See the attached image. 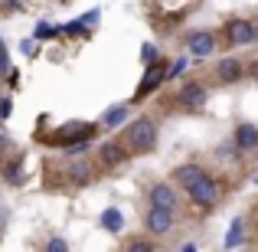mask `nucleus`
<instances>
[{
  "label": "nucleus",
  "mask_w": 258,
  "mask_h": 252,
  "mask_svg": "<svg viewBox=\"0 0 258 252\" xmlns=\"http://www.w3.org/2000/svg\"><path fill=\"white\" fill-rule=\"evenodd\" d=\"M118 141L127 147L131 158H141V154H151L160 141V128L154 115H141V118H131L124 128L118 131Z\"/></svg>",
  "instance_id": "f257e3e1"
},
{
  "label": "nucleus",
  "mask_w": 258,
  "mask_h": 252,
  "mask_svg": "<svg viewBox=\"0 0 258 252\" xmlns=\"http://www.w3.org/2000/svg\"><path fill=\"white\" fill-rule=\"evenodd\" d=\"M98 161L88 158L85 151H66V161H62V174L59 180H66L69 187H92L98 180Z\"/></svg>",
  "instance_id": "f03ea898"
},
{
  "label": "nucleus",
  "mask_w": 258,
  "mask_h": 252,
  "mask_svg": "<svg viewBox=\"0 0 258 252\" xmlns=\"http://www.w3.org/2000/svg\"><path fill=\"white\" fill-rule=\"evenodd\" d=\"M186 200L193 203V210L200 216L213 213V210L222 203V183H219V177H213V174L200 177L193 187H186Z\"/></svg>",
  "instance_id": "7ed1b4c3"
},
{
  "label": "nucleus",
  "mask_w": 258,
  "mask_h": 252,
  "mask_svg": "<svg viewBox=\"0 0 258 252\" xmlns=\"http://www.w3.org/2000/svg\"><path fill=\"white\" fill-rule=\"evenodd\" d=\"M222 43L229 46V49H242V46H252L258 43V23L255 20H245V17H235L229 20L226 26H222Z\"/></svg>",
  "instance_id": "20e7f679"
},
{
  "label": "nucleus",
  "mask_w": 258,
  "mask_h": 252,
  "mask_svg": "<svg viewBox=\"0 0 258 252\" xmlns=\"http://www.w3.org/2000/svg\"><path fill=\"white\" fill-rule=\"evenodd\" d=\"M141 223H144V233H151L154 239L160 242L176 229V210H164V207H151V203H147Z\"/></svg>",
  "instance_id": "39448f33"
},
{
  "label": "nucleus",
  "mask_w": 258,
  "mask_h": 252,
  "mask_svg": "<svg viewBox=\"0 0 258 252\" xmlns=\"http://www.w3.org/2000/svg\"><path fill=\"white\" fill-rule=\"evenodd\" d=\"M95 131H98V128L88 125V121H72V125H62L59 131H52L49 138H43V141H52V144L69 151V147H85V141H92Z\"/></svg>",
  "instance_id": "423d86ee"
},
{
  "label": "nucleus",
  "mask_w": 258,
  "mask_h": 252,
  "mask_svg": "<svg viewBox=\"0 0 258 252\" xmlns=\"http://www.w3.org/2000/svg\"><path fill=\"white\" fill-rule=\"evenodd\" d=\"M173 102L183 108V112H203V108H206V102H209V88L203 85L200 79H186V82L176 88Z\"/></svg>",
  "instance_id": "0eeeda50"
},
{
  "label": "nucleus",
  "mask_w": 258,
  "mask_h": 252,
  "mask_svg": "<svg viewBox=\"0 0 258 252\" xmlns=\"http://www.w3.org/2000/svg\"><path fill=\"white\" fill-rule=\"evenodd\" d=\"M219 33H213V30H189L186 36H183V46L189 49V56H196V59H209L216 49H219Z\"/></svg>",
  "instance_id": "6e6552de"
},
{
  "label": "nucleus",
  "mask_w": 258,
  "mask_h": 252,
  "mask_svg": "<svg viewBox=\"0 0 258 252\" xmlns=\"http://www.w3.org/2000/svg\"><path fill=\"white\" fill-rule=\"evenodd\" d=\"M95 161H98L101 170H118L124 161H131V154H127V147L121 144L118 138H111V141H101V144L95 147Z\"/></svg>",
  "instance_id": "1a4fd4ad"
},
{
  "label": "nucleus",
  "mask_w": 258,
  "mask_h": 252,
  "mask_svg": "<svg viewBox=\"0 0 258 252\" xmlns=\"http://www.w3.org/2000/svg\"><path fill=\"white\" fill-rule=\"evenodd\" d=\"M147 203L151 207H164V210H180V187L170 180H154L147 187Z\"/></svg>",
  "instance_id": "9d476101"
},
{
  "label": "nucleus",
  "mask_w": 258,
  "mask_h": 252,
  "mask_svg": "<svg viewBox=\"0 0 258 252\" xmlns=\"http://www.w3.org/2000/svg\"><path fill=\"white\" fill-rule=\"evenodd\" d=\"M213 76H216V82H219V85H235V82H242V79L248 76V66L242 63L239 56H222L219 63H216Z\"/></svg>",
  "instance_id": "9b49d317"
},
{
  "label": "nucleus",
  "mask_w": 258,
  "mask_h": 252,
  "mask_svg": "<svg viewBox=\"0 0 258 252\" xmlns=\"http://www.w3.org/2000/svg\"><path fill=\"white\" fill-rule=\"evenodd\" d=\"M160 82H167V63L164 59H157V63H147V72H144V82L138 85V95H134V102L147 98V95H154L160 88ZM131 102V105H134Z\"/></svg>",
  "instance_id": "f8f14e48"
},
{
  "label": "nucleus",
  "mask_w": 258,
  "mask_h": 252,
  "mask_svg": "<svg viewBox=\"0 0 258 252\" xmlns=\"http://www.w3.org/2000/svg\"><path fill=\"white\" fill-rule=\"evenodd\" d=\"M206 174H209V170L203 167V164H196V161H186V164H180V167L173 170V183L186 190V187H193V183L200 180V177H206Z\"/></svg>",
  "instance_id": "ddd939ff"
},
{
  "label": "nucleus",
  "mask_w": 258,
  "mask_h": 252,
  "mask_svg": "<svg viewBox=\"0 0 258 252\" xmlns=\"http://www.w3.org/2000/svg\"><path fill=\"white\" fill-rule=\"evenodd\" d=\"M232 141L242 154H252L258 151V128L255 125H235L232 128Z\"/></svg>",
  "instance_id": "4468645a"
},
{
  "label": "nucleus",
  "mask_w": 258,
  "mask_h": 252,
  "mask_svg": "<svg viewBox=\"0 0 258 252\" xmlns=\"http://www.w3.org/2000/svg\"><path fill=\"white\" fill-rule=\"evenodd\" d=\"M131 118V105H114L111 112L101 115V128H124Z\"/></svg>",
  "instance_id": "2eb2a0df"
},
{
  "label": "nucleus",
  "mask_w": 258,
  "mask_h": 252,
  "mask_svg": "<svg viewBox=\"0 0 258 252\" xmlns=\"http://www.w3.org/2000/svg\"><path fill=\"white\" fill-rule=\"evenodd\" d=\"M101 226H105L108 233L121 236V233H124V213H121L118 207H108L105 213H101Z\"/></svg>",
  "instance_id": "dca6fc26"
},
{
  "label": "nucleus",
  "mask_w": 258,
  "mask_h": 252,
  "mask_svg": "<svg viewBox=\"0 0 258 252\" xmlns=\"http://www.w3.org/2000/svg\"><path fill=\"white\" fill-rule=\"evenodd\" d=\"M0 174H4V180L10 183V187H20V183H23V158L7 161V164L0 167Z\"/></svg>",
  "instance_id": "f3484780"
},
{
  "label": "nucleus",
  "mask_w": 258,
  "mask_h": 252,
  "mask_svg": "<svg viewBox=\"0 0 258 252\" xmlns=\"http://www.w3.org/2000/svg\"><path fill=\"white\" fill-rule=\"evenodd\" d=\"M235 246H245V220H232L229 226V236H226V249H235Z\"/></svg>",
  "instance_id": "a211bd4d"
},
{
  "label": "nucleus",
  "mask_w": 258,
  "mask_h": 252,
  "mask_svg": "<svg viewBox=\"0 0 258 252\" xmlns=\"http://www.w3.org/2000/svg\"><path fill=\"white\" fill-rule=\"evenodd\" d=\"M124 249H134V252H154V249H157V239H154L151 233H147V236H131V239H124Z\"/></svg>",
  "instance_id": "6ab92c4d"
},
{
  "label": "nucleus",
  "mask_w": 258,
  "mask_h": 252,
  "mask_svg": "<svg viewBox=\"0 0 258 252\" xmlns=\"http://www.w3.org/2000/svg\"><path fill=\"white\" fill-rule=\"evenodd\" d=\"M186 66H189V59L186 56H180V59H173L170 66H167V82H176V79L186 72Z\"/></svg>",
  "instance_id": "aec40b11"
},
{
  "label": "nucleus",
  "mask_w": 258,
  "mask_h": 252,
  "mask_svg": "<svg viewBox=\"0 0 258 252\" xmlns=\"http://www.w3.org/2000/svg\"><path fill=\"white\" fill-rule=\"evenodd\" d=\"M7 69H10V53H7V43L0 39V76H7Z\"/></svg>",
  "instance_id": "412c9836"
},
{
  "label": "nucleus",
  "mask_w": 258,
  "mask_h": 252,
  "mask_svg": "<svg viewBox=\"0 0 258 252\" xmlns=\"http://www.w3.org/2000/svg\"><path fill=\"white\" fill-rule=\"evenodd\" d=\"M66 249H69V242H66V239H59V236L46 242V252H66Z\"/></svg>",
  "instance_id": "4be33fe9"
},
{
  "label": "nucleus",
  "mask_w": 258,
  "mask_h": 252,
  "mask_svg": "<svg viewBox=\"0 0 258 252\" xmlns=\"http://www.w3.org/2000/svg\"><path fill=\"white\" fill-rule=\"evenodd\" d=\"M49 36H52V30H49L46 23H39V26H36V39H49Z\"/></svg>",
  "instance_id": "5701e85b"
},
{
  "label": "nucleus",
  "mask_w": 258,
  "mask_h": 252,
  "mask_svg": "<svg viewBox=\"0 0 258 252\" xmlns=\"http://www.w3.org/2000/svg\"><path fill=\"white\" fill-rule=\"evenodd\" d=\"M10 115V98H0V118H7Z\"/></svg>",
  "instance_id": "b1692460"
},
{
  "label": "nucleus",
  "mask_w": 258,
  "mask_h": 252,
  "mask_svg": "<svg viewBox=\"0 0 258 252\" xmlns=\"http://www.w3.org/2000/svg\"><path fill=\"white\" fill-rule=\"evenodd\" d=\"M154 56H157V53H154V46L147 43V46H144V63H154Z\"/></svg>",
  "instance_id": "393cba45"
},
{
  "label": "nucleus",
  "mask_w": 258,
  "mask_h": 252,
  "mask_svg": "<svg viewBox=\"0 0 258 252\" xmlns=\"http://www.w3.org/2000/svg\"><path fill=\"white\" fill-rule=\"evenodd\" d=\"M248 76H252V79H258V59H255L252 66H248Z\"/></svg>",
  "instance_id": "a878e982"
},
{
  "label": "nucleus",
  "mask_w": 258,
  "mask_h": 252,
  "mask_svg": "<svg viewBox=\"0 0 258 252\" xmlns=\"http://www.w3.org/2000/svg\"><path fill=\"white\" fill-rule=\"evenodd\" d=\"M4 7H7V10H13V7H20V0H4Z\"/></svg>",
  "instance_id": "bb28decb"
},
{
  "label": "nucleus",
  "mask_w": 258,
  "mask_h": 252,
  "mask_svg": "<svg viewBox=\"0 0 258 252\" xmlns=\"http://www.w3.org/2000/svg\"><path fill=\"white\" fill-rule=\"evenodd\" d=\"M0 226H4V216H0Z\"/></svg>",
  "instance_id": "cd10ccee"
},
{
  "label": "nucleus",
  "mask_w": 258,
  "mask_h": 252,
  "mask_svg": "<svg viewBox=\"0 0 258 252\" xmlns=\"http://www.w3.org/2000/svg\"><path fill=\"white\" fill-rule=\"evenodd\" d=\"M255 183H258V180H255Z\"/></svg>",
  "instance_id": "c85d7f7f"
}]
</instances>
